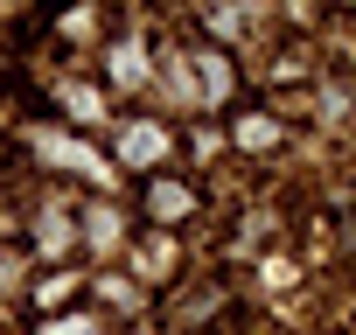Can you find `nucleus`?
Listing matches in <instances>:
<instances>
[{
  "label": "nucleus",
  "mask_w": 356,
  "mask_h": 335,
  "mask_svg": "<svg viewBox=\"0 0 356 335\" xmlns=\"http://www.w3.org/2000/svg\"><path fill=\"white\" fill-rule=\"evenodd\" d=\"M154 154H161V133H133L126 140V161H154Z\"/></svg>",
  "instance_id": "obj_1"
},
{
  "label": "nucleus",
  "mask_w": 356,
  "mask_h": 335,
  "mask_svg": "<svg viewBox=\"0 0 356 335\" xmlns=\"http://www.w3.org/2000/svg\"><path fill=\"white\" fill-rule=\"evenodd\" d=\"M182 203H189L182 189H154V210H161V217H175V210H182Z\"/></svg>",
  "instance_id": "obj_2"
}]
</instances>
